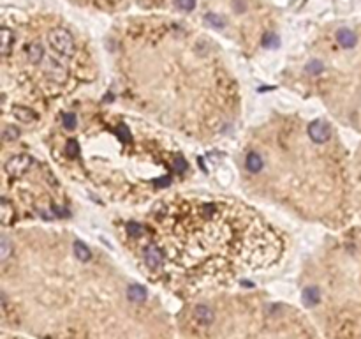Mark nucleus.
I'll return each instance as SVG.
<instances>
[{
    "label": "nucleus",
    "instance_id": "1",
    "mask_svg": "<svg viewBox=\"0 0 361 339\" xmlns=\"http://www.w3.org/2000/svg\"><path fill=\"white\" fill-rule=\"evenodd\" d=\"M2 320L39 339H178L161 302L115 274L2 271Z\"/></svg>",
    "mask_w": 361,
    "mask_h": 339
},
{
    "label": "nucleus",
    "instance_id": "2",
    "mask_svg": "<svg viewBox=\"0 0 361 339\" xmlns=\"http://www.w3.org/2000/svg\"><path fill=\"white\" fill-rule=\"evenodd\" d=\"M178 339H322L305 315L254 295H213L183 311Z\"/></svg>",
    "mask_w": 361,
    "mask_h": 339
},
{
    "label": "nucleus",
    "instance_id": "3",
    "mask_svg": "<svg viewBox=\"0 0 361 339\" xmlns=\"http://www.w3.org/2000/svg\"><path fill=\"white\" fill-rule=\"evenodd\" d=\"M48 43L56 55L65 56L69 60L76 53V43H74V37L71 36V32H69L67 28H62V27L49 28Z\"/></svg>",
    "mask_w": 361,
    "mask_h": 339
},
{
    "label": "nucleus",
    "instance_id": "4",
    "mask_svg": "<svg viewBox=\"0 0 361 339\" xmlns=\"http://www.w3.org/2000/svg\"><path fill=\"white\" fill-rule=\"evenodd\" d=\"M307 133H309L310 140L314 143H319V145H324L331 140V127H329L328 122L321 120V118L310 122L309 127H307Z\"/></svg>",
    "mask_w": 361,
    "mask_h": 339
},
{
    "label": "nucleus",
    "instance_id": "5",
    "mask_svg": "<svg viewBox=\"0 0 361 339\" xmlns=\"http://www.w3.org/2000/svg\"><path fill=\"white\" fill-rule=\"evenodd\" d=\"M32 165V158L27 156V154H21V156H14L5 163V173L12 178H18L21 175L27 173L28 166Z\"/></svg>",
    "mask_w": 361,
    "mask_h": 339
},
{
    "label": "nucleus",
    "instance_id": "6",
    "mask_svg": "<svg viewBox=\"0 0 361 339\" xmlns=\"http://www.w3.org/2000/svg\"><path fill=\"white\" fill-rule=\"evenodd\" d=\"M23 56L30 65H39L46 60V48L41 45L39 41H30L25 43L23 46Z\"/></svg>",
    "mask_w": 361,
    "mask_h": 339
},
{
    "label": "nucleus",
    "instance_id": "7",
    "mask_svg": "<svg viewBox=\"0 0 361 339\" xmlns=\"http://www.w3.org/2000/svg\"><path fill=\"white\" fill-rule=\"evenodd\" d=\"M265 168V159L259 152H249L247 154V158H245V170L249 171V173L257 175L261 170Z\"/></svg>",
    "mask_w": 361,
    "mask_h": 339
},
{
    "label": "nucleus",
    "instance_id": "8",
    "mask_svg": "<svg viewBox=\"0 0 361 339\" xmlns=\"http://www.w3.org/2000/svg\"><path fill=\"white\" fill-rule=\"evenodd\" d=\"M337 41L342 48H354L358 43V37L353 30H349V28H340L337 32Z\"/></svg>",
    "mask_w": 361,
    "mask_h": 339
},
{
    "label": "nucleus",
    "instance_id": "9",
    "mask_svg": "<svg viewBox=\"0 0 361 339\" xmlns=\"http://www.w3.org/2000/svg\"><path fill=\"white\" fill-rule=\"evenodd\" d=\"M175 4L181 11H192L194 5H196V0H175Z\"/></svg>",
    "mask_w": 361,
    "mask_h": 339
},
{
    "label": "nucleus",
    "instance_id": "10",
    "mask_svg": "<svg viewBox=\"0 0 361 339\" xmlns=\"http://www.w3.org/2000/svg\"><path fill=\"white\" fill-rule=\"evenodd\" d=\"M18 129H14V127H5L4 129V134H2V140L4 141H14V138H18Z\"/></svg>",
    "mask_w": 361,
    "mask_h": 339
},
{
    "label": "nucleus",
    "instance_id": "11",
    "mask_svg": "<svg viewBox=\"0 0 361 339\" xmlns=\"http://www.w3.org/2000/svg\"><path fill=\"white\" fill-rule=\"evenodd\" d=\"M64 125L69 129L76 127V115L74 113H64Z\"/></svg>",
    "mask_w": 361,
    "mask_h": 339
},
{
    "label": "nucleus",
    "instance_id": "12",
    "mask_svg": "<svg viewBox=\"0 0 361 339\" xmlns=\"http://www.w3.org/2000/svg\"><path fill=\"white\" fill-rule=\"evenodd\" d=\"M67 150H69V154H71L72 158H76V156H80V145H78V141L71 140V143H69Z\"/></svg>",
    "mask_w": 361,
    "mask_h": 339
},
{
    "label": "nucleus",
    "instance_id": "13",
    "mask_svg": "<svg viewBox=\"0 0 361 339\" xmlns=\"http://www.w3.org/2000/svg\"><path fill=\"white\" fill-rule=\"evenodd\" d=\"M206 20H208L212 25H215L217 28H221L222 25H224V23H222V20H221V18H219V16H215V14H208V16H206Z\"/></svg>",
    "mask_w": 361,
    "mask_h": 339
},
{
    "label": "nucleus",
    "instance_id": "14",
    "mask_svg": "<svg viewBox=\"0 0 361 339\" xmlns=\"http://www.w3.org/2000/svg\"><path fill=\"white\" fill-rule=\"evenodd\" d=\"M2 339H27V338H25V336L14 334V332H12V334H7V332H4V338H2Z\"/></svg>",
    "mask_w": 361,
    "mask_h": 339
}]
</instances>
